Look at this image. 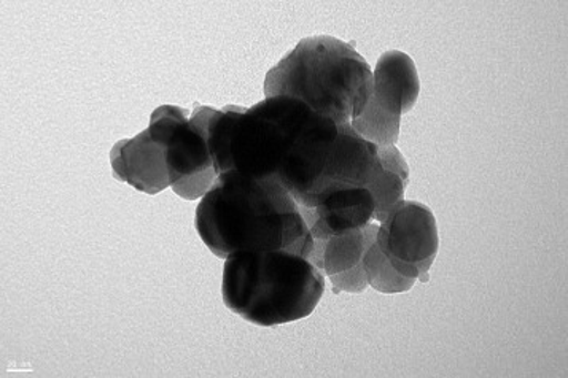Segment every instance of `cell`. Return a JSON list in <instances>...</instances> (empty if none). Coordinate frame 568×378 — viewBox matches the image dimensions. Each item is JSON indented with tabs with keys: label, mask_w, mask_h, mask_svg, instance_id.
Listing matches in <instances>:
<instances>
[{
	"label": "cell",
	"mask_w": 568,
	"mask_h": 378,
	"mask_svg": "<svg viewBox=\"0 0 568 378\" xmlns=\"http://www.w3.org/2000/svg\"><path fill=\"white\" fill-rule=\"evenodd\" d=\"M338 134L335 121L315 113L285 153L278 167V180L298 207L307 205L314 196Z\"/></svg>",
	"instance_id": "cell-6"
},
{
	"label": "cell",
	"mask_w": 568,
	"mask_h": 378,
	"mask_svg": "<svg viewBox=\"0 0 568 378\" xmlns=\"http://www.w3.org/2000/svg\"><path fill=\"white\" fill-rule=\"evenodd\" d=\"M377 153H379V160L384 171L394 172V174H397L398 177L403 180V183L408 186L412 172H409L408 163H406L405 156H403V153L399 152L397 146H377Z\"/></svg>",
	"instance_id": "cell-16"
},
{
	"label": "cell",
	"mask_w": 568,
	"mask_h": 378,
	"mask_svg": "<svg viewBox=\"0 0 568 378\" xmlns=\"http://www.w3.org/2000/svg\"><path fill=\"white\" fill-rule=\"evenodd\" d=\"M379 226L369 222L368 225L349 231L343 236L314 238V252L311 263L325 275L347 273L361 266L366 248L376 241Z\"/></svg>",
	"instance_id": "cell-11"
},
{
	"label": "cell",
	"mask_w": 568,
	"mask_h": 378,
	"mask_svg": "<svg viewBox=\"0 0 568 378\" xmlns=\"http://www.w3.org/2000/svg\"><path fill=\"white\" fill-rule=\"evenodd\" d=\"M201 241L217 258L285 249L310 259L314 237L292 194L278 180L220 174L194 216Z\"/></svg>",
	"instance_id": "cell-1"
},
{
	"label": "cell",
	"mask_w": 568,
	"mask_h": 378,
	"mask_svg": "<svg viewBox=\"0 0 568 378\" xmlns=\"http://www.w3.org/2000/svg\"><path fill=\"white\" fill-rule=\"evenodd\" d=\"M375 90L372 65L349 43L332 35L306 37L265 79V98L300 99L336 124L362 115Z\"/></svg>",
	"instance_id": "cell-2"
},
{
	"label": "cell",
	"mask_w": 568,
	"mask_h": 378,
	"mask_svg": "<svg viewBox=\"0 0 568 378\" xmlns=\"http://www.w3.org/2000/svg\"><path fill=\"white\" fill-rule=\"evenodd\" d=\"M217 177V171H215V168H211V171L201 172V174L175 180L174 183H171V190L174 191L178 196H181L186 201L203 200V197L209 193V190L214 186Z\"/></svg>",
	"instance_id": "cell-15"
},
{
	"label": "cell",
	"mask_w": 568,
	"mask_h": 378,
	"mask_svg": "<svg viewBox=\"0 0 568 378\" xmlns=\"http://www.w3.org/2000/svg\"><path fill=\"white\" fill-rule=\"evenodd\" d=\"M315 113L288 95L265 98L251 109H214L207 141L215 171L219 175L236 171L251 177L278 180L285 153Z\"/></svg>",
	"instance_id": "cell-4"
},
{
	"label": "cell",
	"mask_w": 568,
	"mask_h": 378,
	"mask_svg": "<svg viewBox=\"0 0 568 378\" xmlns=\"http://www.w3.org/2000/svg\"><path fill=\"white\" fill-rule=\"evenodd\" d=\"M372 98L388 112L403 116L412 112L420 94L419 72L412 57L399 50L386 51L376 62Z\"/></svg>",
	"instance_id": "cell-10"
},
{
	"label": "cell",
	"mask_w": 568,
	"mask_h": 378,
	"mask_svg": "<svg viewBox=\"0 0 568 378\" xmlns=\"http://www.w3.org/2000/svg\"><path fill=\"white\" fill-rule=\"evenodd\" d=\"M366 190H369V193L373 194V200H375L373 219L377 223H383L387 218L388 213L405 201L406 185L394 172L383 171V174L377 175L366 186Z\"/></svg>",
	"instance_id": "cell-14"
},
{
	"label": "cell",
	"mask_w": 568,
	"mask_h": 378,
	"mask_svg": "<svg viewBox=\"0 0 568 378\" xmlns=\"http://www.w3.org/2000/svg\"><path fill=\"white\" fill-rule=\"evenodd\" d=\"M325 292V275L298 253H237L225 259V306L252 325L271 328L310 317Z\"/></svg>",
	"instance_id": "cell-3"
},
{
	"label": "cell",
	"mask_w": 568,
	"mask_h": 378,
	"mask_svg": "<svg viewBox=\"0 0 568 378\" xmlns=\"http://www.w3.org/2000/svg\"><path fill=\"white\" fill-rule=\"evenodd\" d=\"M314 238L343 236L368 225L375 213V200L366 188L339 190L315 207H300Z\"/></svg>",
	"instance_id": "cell-8"
},
{
	"label": "cell",
	"mask_w": 568,
	"mask_h": 378,
	"mask_svg": "<svg viewBox=\"0 0 568 378\" xmlns=\"http://www.w3.org/2000/svg\"><path fill=\"white\" fill-rule=\"evenodd\" d=\"M377 245L403 277L428 282L439 249L434 212L417 201H403L379 223Z\"/></svg>",
	"instance_id": "cell-5"
},
{
	"label": "cell",
	"mask_w": 568,
	"mask_h": 378,
	"mask_svg": "<svg viewBox=\"0 0 568 378\" xmlns=\"http://www.w3.org/2000/svg\"><path fill=\"white\" fill-rule=\"evenodd\" d=\"M110 164L116 180L141 193L158 194L171 188L166 149L153 142L146 130L116 143L110 152Z\"/></svg>",
	"instance_id": "cell-7"
},
{
	"label": "cell",
	"mask_w": 568,
	"mask_h": 378,
	"mask_svg": "<svg viewBox=\"0 0 568 378\" xmlns=\"http://www.w3.org/2000/svg\"><path fill=\"white\" fill-rule=\"evenodd\" d=\"M351 126L376 146L395 145L402 131V116L388 112L372 98L362 115L351 121Z\"/></svg>",
	"instance_id": "cell-12"
},
{
	"label": "cell",
	"mask_w": 568,
	"mask_h": 378,
	"mask_svg": "<svg viewBox=\"0 0 568 378\" xmlns=\"http://www.w3.org/2000/svg\"><path fill=\"white\" fill-rule=\"evenodd\" d=\"M212 112V106L197 105L189 119L172 130L164 145L171 183L215 168L207 141Z\"/></svg>",
	"instance_id": "cell-9"
},
{
	"label": "cell",
	"mask_w": 568,
	"mask_h": 378,
	"mask_svg": "<svg viewBox=\"0 0 568 378\" xmlns=\"http://www.w3.org/2000/svg\"><path fill=\"white\" fill-rule=\"evenodd\" d=\"M335 289L344 293H352V295H358V293L365 292L368 288V280H366L365 270H363V263L355 269L347 270V273L332 275L328 277Z\"/></svg>",
	"instance_id": "cell-17"
},
{
	"label": "cell",
	"mask_w": 568,
	"mask_h": 378,
	"mask_svg": "<svg viewBox=\"0 0 568 378\" xmlns=\"http://www.w3.org/2000/svg\"><path fill=\"white\" fill-rule=\"evenodd\" d=\"M363 270H365L368 286L375 288V292L383 295H398L406 293L416 285V278L403 277L402 274L392 266L390 260L384 255L377 242H372L363 256Z\"/></svg>",
	"instance_id": "cell-13"
}]
</instances>
